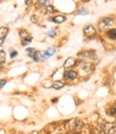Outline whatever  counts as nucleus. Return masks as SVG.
Instances as JSON below:
<instances>
[{
  "mask_svg": "<svg viewBox=\"0 0 116 134\" xmlns=\"http://www.w3.org/2000/svg\"><path fill=\"white\" fill-rule=\"evenodd\" d=\"M108 36L111 40H116V29H112V30L108 31Z\"/></svg>",
  "mask_w": 116,
  "mask_h": 134,
  "instance_id": "14",
  "label": "nucleus"
},
{
  "mask_svg": "<svg viewBox=\"0 0 116 134\" xmlns=\"http://www.w3.org/2000/svg\"><path fill=\"white\" fill-rule=\"evenodd\" d=\"M77 76H78L77 72L74 70H66L63 75L64 79H66V80H75L77 78Z\"/></svg>",
  "mask_w": 116,
  "mask_h": 134,
  "instance_id": "5",
  "label": "nucleus"
},
{
  "mask_svg": "<svg viewBox=\"0 0 116 134\" xmlns=\"http://www.w3.org/2000/svg\"><path fill=\"white\" fill-rule=\"evenodd\" d=\"M95 32H96V31H95V28H94L93 26H86V27L84 28V34L87 35V36L94 35Z\"/></svg>",
  "mask_w": 116,
  "mask_h": 134,
  "instance_id": "8",
  "label": "nucleus"
},
{
  "mask_svg": "<svg viewBox=\"0 0 116 134\" xmlns=\"http://www.w3.org/2000/svg\"><path fill=\"white\" fill-rule=\"evenodd\" d=\"M75 64H76V60L74 58H68L64 62V68H70Z\"/></svg>",
  "mask_w": 116,
  "mask_h": 134,
  "instance_id": "7",
  "label": "nucleus"
},
{
  "mask_svg": "<svg viewBox=\"0 0 116 134\" xmlns=\"http://www.w3.org/2000/svg\"><path fill=\"white\" fill-rule=\"evenodd\" d=\"M113 23H114V20H113L112 18H110V17H104V18H102V19L100 20V28H101V29L108 28V27L112 26Z\"/></svg>",
  "mask_w": 116,
  "mask_h": 134,
  "instance_id": "4",
  "label": "nucleus"
},
{
  "mask_svg": "<svg viewBox=\"0 0 116 134\" xmlns=\"http://www.w3.org/2000/svg\"><path fill=\"white\" fill-rule=\"evenodd\" d=\"M54 53H56V48H54V47H51V48L47 49L46 51H44L43 54H42V57H43L44 59H47V58H50L51 55H53Z\"/></svg>",
  "mask_w": 116,
  "mask_h": 134,
  "instance_id": "6",
  "label": "nucleus"
},
{
  "mask_svg": "<svg viewBox=\"0 0 116 134\" xmlns=\"http://www.w3.org/2000/svg\"><path fill=\"white\" fill-rule=\"evenodd\" d=\"M56 34H57V31H56V29H52V30H50V31L48 32V35H49V36H51V37L56 36Z\"/></svg>",
  "mask_w": 116,
  "mask_h": 134,
  "instance_id": "16",
  "label": "nucleus"
},
{
  "mask_svg": "<svg viewBox=\"0 0 116 134\" xmlns=\"http://www.w3.org/2000/svg\"><path fill=\"white\" fill-rule=\"evenodd\" d=\"M51 86H52L54 90H61V88H63V87L65 86V83L62 82V81H54V82L52 83Z\"/></svg>",
  "mask_w": 116,
  "mask_h": 134,
  "instance_id": "10",
  "label": "nucleus"
},
{
  "mask_svg": "<svg viewBox=\"0 0 116 134\" xmlns=\"http://www.w3.org/2000/svg\"><path fill=\"white\" fill-rule=\"evenodd\" d=\"M20 37H21V40H23V45L24 46H26V45H28V44H30L31 42H32V37L29 35V33L28 32H26V31H20Z\"/></svg>",
  "mask_w": 116,
  "mask_h": 134,
  "instance_id": "2",
  "label": "nucleus"
},
{
  "mask_svg": "<svg viewBox=\"0 0 116 134\" xmlns=\"http://www.w3.org/2000/svg\"><path fill=\"white\" fill-rule=\"evenodd\" d=\"M48 2H49V0H37V4L40 7H45V5H47Z\"/></svg>",
  "mask_w": 116,
  "mask_h": 134,
  "instance_id": "15",
  "label": "nucleus"
},
{
  "mask_svg": "<svg viewBox=\"0 0 116 134\" xmlns=\"http://www.w3.org/2000/svg\"><path fill=\"white\" fill-rule=\"evenodd\" d=\"M71 128H73L75 131H78V130H80V129L82 128V122H81L79 119H76V120L73 121V126H71Z\"/></svg>",
  "mask_w": 116,
  "mask_h": 134,
  "instance_id": "11",
  "label": "nucleus"
},
{
  "mask_svg": "<svg viewBox=\"0 0 116 134\" xmlns=\"http://www.w3.org/2000/svg\"><path fill=\"white\" fill-rule=\"evenodd\" d=\"M16 55H17V51H15V50H14V51H12V53H11V58L13 59V58H15Z\"/></svg>",
  "mask_w": 116,
  "mask_h": 134,
  "instance_id": "19",
  "label": "nucleus"
},
{
  "mask_svg": "<svg viewBox=\"0 0 116 134\" xmlns=\"http://www.w3.org/2000/svg\"><path fill=\"white\" fill-rule=\"evenodd\" d=\"M80 66H81V68L83 69V70H85V71H89L91 69V64L90 63H86V62H82L80 64Z\"/></svg>",
  "mask_w": 116,
  "mask_h": 134,
  "instance_id": "12",
  "label": "nucleus"
},
{
  "mask_svg": "<svg viewBox=\"0 0 116 134\" xmlns=\"http://www.w3.org/2000/svg\"><path fill=\"white\" fill-rule=\"evenodd\" d=\"M52 20L56 24H62V23H64L66 20V17L64 15H57V16H54V17L52 18Z\"/></svg>",
  "mask_w": 116,
  "mask_h": 134,
  "instance_id": "9",
  "label": "nucleus"
},
{
  "mask_svg": "<svg viewBox=\"0 0 116 134\" xmlns=\"http://www.w3.org/2000/svg\"><path fill=\"white\" fill-rule=\"evenodd\" d=\"M108 134H116V127H111V129L108 131Z\"/></svg>",
  "mask_w": 116,
  "mask_h": 134,
  "instance_id": "17",
  "label": "nucleus"
},
{
  "mask_svg": "<svg viewBox=\"0 0 116 134\" xmlns=\"http://www.w3.org/2000/svg\"><path fill=\"white\" fill-rule=\"evenodd\" d=\"M8 33H9V28L7 27H1L0 28V46H2L5 37L8 36Z\"/></svg>",
  "mask_w": 116,
  "mask_h": 134,
  "instance_id": "3",
  "label": "nucleus"
},
{
  "mask_svg": "<svg viewBox=\"0 0 116 134\" xmlns=\"http://www.w3.org/2000/svg\"><path fill=\"white\" fill-rule=\"evenodd\" d=\"M114 111H115V112H116V105H115V108H114Z\"/></svg>",
  "mask_w": 116,
  "mask_h": 134,
  "instance_id": "22",
  "label": "nucleus"
},
{
  "mask_svg": "<svg viewBox=\"0 0 116 134\" xmlns=\"http://www.w3.org/2000/svg\"><path fill=\"white\" fill-rule=\"evenodd\" d=\"M27 53H28V55L33 60V61H35V62H40L41 61V53L37 51V50H35L34 48H28L27 50Z\"/></svg>",
  "mask_w": 116,
  "mask_h": 134,
  "instance_id": "1",
  "label": "nucleus"
},
{
  "mask_svg": "<svg viewBox=\"0 0 116 134\" xmlns=\"http://www.w3.org/2000/svg\"><path fill=\"white\" fill-rule=\"evenodd\" d=\"M4 62H5V52H4V50L0 49V66H1Z\"/></svg>",
  "mask_w": 116,
  "mask_h": 134,
  "instance_id": "13",
  "label": "nucleus"
},
{
  "mask_svg": "<svg viewBox=\"0 0 116 134\" xmlns=\"http://www.w3.org/2000/svg\"><path fill=\"white\" fill-rule=\"evenodd\" d=\"M31 2H32V0H25V3H26L27 5H29V4H31Z\"/></svg>",
  "mask_w": 116,
  "mask_h": 134,
  "instance_id": "21",
  "label": "nucleus"
},
{
  "mask_svg": "<svg viewBox=\"0 0 116 134\" xmlns=\"http://www.w3.org/2000/svg\"><path fill=\"white\" fill-rule=\"evenodd\" d=\"M5 83H7V81H5L4 79H1V80H0V90H1V88L5 85Z\"/></svg>",
  "mask_w": 116,
  "mask_h": 134,
  "instance_id": "18",
  "label": "nucleus"
},
{
  "mask_svg": "<svg viewBox=\"0 0 116 134\" xmlns=\"http://www.w3.org/2000/svg\"><path fill=\"white\" fill-rule=\"evenodd\" d=\"M79 14H87V11L86 10H81V11H79Z\"/></svg>",
  "mask_w": 116,
  "mask_h": 134,
  "instance_id": "20",
  "label": "nucleus"
}]
</instances>
